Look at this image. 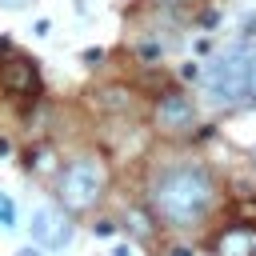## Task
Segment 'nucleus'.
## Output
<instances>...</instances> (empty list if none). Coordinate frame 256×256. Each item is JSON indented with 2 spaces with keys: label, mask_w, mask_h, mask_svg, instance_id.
Masks as SVG:
<instances>
[{
  "label": "nucleus",
  "mask_w": 256,
  "mask_h": 256,
  "mask_svg": "<svg viewBox=\"0 0 256 256\" xmlns=\"http://www.w3.org/2000/svg\"><path fill=\"white\" fill-rule=\"evenodd\" d=\"M216 184L200 164H172L152 180V208L172 228H192L212 208Z\"/></svg>",
  "instance_id": "nucleus-1"
},
{
  "label": "nucleus",
  "mask_w": 256,
  "mask_h": 256,
  "mask_svg": "<svg viewBox=\"0 0 256 256\" xmlns=\"http://www.w3.org/2000/svg\"><path fill=\"white\" fill-rule=\"evenodd\" d=\"M204 92L220 108L256 104V40H232L204 68Z\"/></svg>",
  "instance_id": "nucleus-2"
},
{
  "label": "nucleus",
  "mask_w": 256,
  "mask_h": 256,
  "mask_svg": "<svg viewBox=\"0 0 256 256\" xmlns=\"http://www.w3.org/2000/svg\"><path fill=\"white\" fill-rule=\"evenodd\" d=\"M60 200H64V208H72V212H84V208H92L96 200H100V192H104V168H100V160H92V156H80V160H72L64 172H60Z\"/></svg>",
  "instance_id": "nucleus-3"
},
{
  "label": "nucleus",
  "mask_w": 256,
  "mask_h": 256,
  "mask_svg": "<svg viewBox=\"0 0 256 256\" xmlns=\"http://www.w3.org/2000/svg\"><path fill=\"white\" fill-rule=\"evenodd\" d=\"M28 236H32L36 244H44V248H64V244H68V236H72V228H68V220H64L56 208L40 204V208H32Z\"/></svg>",
  "instance_id": "nucleus-4"
},
{
  "label": "nucleus",
  "mask_w": 256,
  "mask_h": 256,
  "mask_svg": "<svg viewBox=\"0 0 256 256\" xmlns=\"http://www.w3.org/2000/svg\"><path fill=\"white\" fill-rule=\"evenodd\" d=\"M192 120H196V108H192V100H188L184 92H164V96H160V104H156V124H160V128L180 132V128H188Z\"/></svg>",
  "instance_id": "nucleus-5"
},
{
  "label": "nucleus",
  "mask_w": 256,
  "mask_h": 256,
  "mask_svg": "<svg viewBox=\"0 0 256 256\" xmlns=\"http://www.w3.org/2000/svg\"><path fill=\"white\" fill-rule=\"evenodd\" d=\"M0 80H4V88H12V92H32V88H36V68H32L28 60H8V64L0 68Z\"/></svg>",
  "instance_id": "nucleus-6"
},
{
  "label": "nucleus",
  "mask_w": 256,
  "mask_h": 256,
  "mask_svg": "<svg viewBox=\"0 0 256 256\" xmlns=\"http://www.w3.org/2000/svg\"><path fill=\"white\" fill-rule=\"evenodd\" d=\"M216 248H220V256H256L252 232H248V228H240V224H236V228H228V232L220 236V244H216Z\"/></svg>",
  "instance_id": "nucleus-7"
},
{
  "label": "nucleus",
  "mask_w": 256,
  "mask_h": 256,
  "mask_svg": "<svg viewBox=\"0 0 256 256\" xmlns=\"http://www.w3.org/2000/svg\"><path fill=\"white\" fill-rule=\"evenodd\" d=\"M0 228H16V204L8 192H0Z\"/></svg>",
  "instance_id": "nucleus-8"
},
{
  "label": "nucleus",
  "mask_w": 256,
  "mask_h": 256,
  "mask_svg": "<svg viewBox=\"0 0 256 256\" xmlns=\"http://www.w3.org/2000/svg\"><path fill=\"white\" fill-rule=\"evenodd\" d=\"M112 232H116V224H108V220H100V224H96V236H112Z\"/></svg>",
  "instance_id": "nucleus-9"
},
{
  "label": "nucleus",
  "mask_w": 256,
  "mask_h": 256,
  "mask_svg": "<svg viewBox=\"0 0 256 256\" xmlns=\"http://www.w3.org/2000/svg\"><path fill=\"white\" fill-rule=\"evenodd\" d=\"M0 4H4V8H24L28 0H0Z\"/></svg>",
  "instance_id": "nucleus-10"
},
{
  "label": "nucleus",
  "mask_w": 256,
  "mask_h": 256,
  "mask_svg": "<svg viewBox=\"0 0 256 256\" xmlns=\"http://www.w3.org/2000/svg\"><path fill=\"white\" fill-rule=\"evenodd\" d=\"M156 4H164V8H176V4H188V0H156Z\"/></svg>",
  "instance_id": "nucleus-11"
},
{
  "label": "nucleus",
  "mask_w": 256,
  "mask_h": 256,
  "mask_svg": "<svg viewBox=\"0 0 256 256\" xmlns=\"http://www.w3.org/2000/svg\"><path fill=\"white\" fill-rule=\"evenodd\" d=\"M112 256H132V252H128V248H124V244H120V248H116V252H112Z\"/></svg>",
  "instance_id": "nucleus-12"
},
{
  "label": "nucleus",
  "mask_w": 256,
  "mask_h": 256,
  "mask_svg": "<svg viewBox=\"0 0 256 256\" xmlns=\"http://www.w3.org/2000/svg\"><path fill=\"white\" fill-rule=\"evenodd\" d=\"M172 256H192V252L188 248H172Z\"/></svg>",
  "instance_id": "nucleus-13"
},
{
  "label": "nucleus",
  "mask_w": 256,
  "mask_h": 256,
  "mask_svg": "<svg viewBox=\"0 0 256 256\" xmlns=\"http://www.w3.org/2000/svg\"><path fill=\"white\" fill-rule=\"evenodd\" d=\"M20 256H40V252H32V248H24V252H20Z\"/></svg>",
  "instance_id": "nucleus-14"
}]
</instances>
